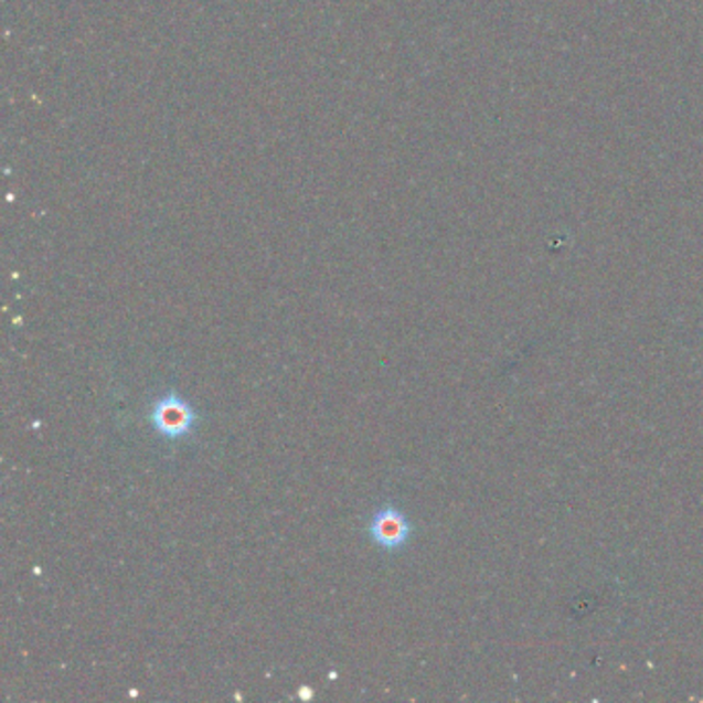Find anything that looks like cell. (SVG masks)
<instances>
[{"label": "cell", "instance_id": "obj_3", "mask_svg": "<svg viewBox=\"0 0 703 703\" xmlns=\"http://www.w3.org/2000/svg\"><path fill=\"white\" fill-rule=\"evenodd\" d=\"M303 700H308V697H312V693L308 691V689H301V693H299Z\"/></svg>", "mask_w": 703, "mask_h": 703}, {"label": "cell", "instance_id": "obj_2", "mask_svg": "<svg viewBox=\"0 0 703 703\" xmlns=\"http://www.w3.org/2000/svg\"><path fill=\"white\" fill-rule=\"evenodd\" d=\"M370 532H372L375 545L394 551V548L407 545L408 536H411V524L401 510L384 508V510L375 512Z\"/></svg>", "mask_w": 703, "mask_h": 703}, {"label": "cell", "instance_id": "obj_1", "mask_svg": "<svg viewBox=\"0 0 703 703\" xmlns=\"http://www.w3.org/2000/svg\"><path fill=\"white\" fill-rule=\"evenodd\" d=\"M151 423L157 432L166 438H184L194 429L196 413L192 411L182 396L170 392L168 396L157 401L153 413H151Z\"/></svg>", "mask_w": 703, "mask_h": 703}]
</instances>
